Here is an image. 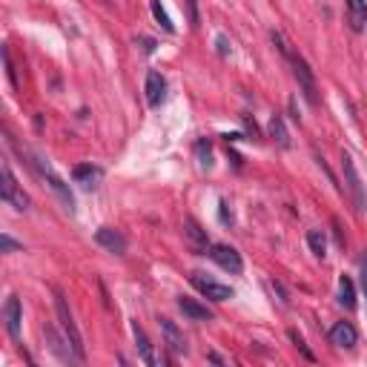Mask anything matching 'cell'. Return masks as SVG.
<instances>
[{
	"label": "cell",
	"mask_w": 367,
	"mask_h": 367,
	"mask_svg": "<svg viewBox=\"0 0 367 367\" xmlns=\"http://www.w3.org/2000/svg\"><path fill=\"white\" fill-rule=\"evenodd\" d=\"M55 313H58V322L63 327L66 341L72 345V353H75L78 361H84V338H81V330H78L75 319H72V310L66 307V299L61 296V290H55Z\"/></svg>",
	"instance_id": "1"
},
{
	"label": "cell",
	"mask_w": 367,
	"mask_h": 367,
	"mask_svg": "<svg viewBox=\"0 0 367 367\" xmlns=\"http://www.w3.org/2000/svg\"><path fill=\"white\" fill-rule=\"evenodd\" d=\"M284 55H287V61L292 63V75H296V81H299L304 97H307L310 104H319V89H315V78H313V69L307 66V61H304L302 55H296V52H290V49H287Z\"/></svg>",
	"instance_id": "2"
},
{
	"label": "cell",
	"mask_w": 367,
	"mask_h": 367,
	"mask_svg": "<svg viewBox=\"0 0 367 367\" xmlns=\"http://www.w3.org/2000/svg\"><path fill=\"white\" fill-rule=\"evenodd\" d=\"M341 166H345V181H348L350 198H353L356 210L364 212V210H367V192H364V184H361V178H359V173H356V164H353V158H350L348 153H341Z\"/></svg>",
	"instance_id": "3"
},
{
	"label": "cell",
	"mask_w": 367,
	"mask_h": 367,
	"mask_svg": "<svg viewBox=\"0 0 367 367\" xmlns=\"http://www.w3.org/2000/svg\"><path fill=\"white\" fill-rule=\"evenodd\" d=\"M207 256L221 267V270H227V273H241L244 270V261H241V253L235 250V247H230V244H210V250H207Z\"/></svg>",
	"instance_id": "4"
},
{
	"label": "cell",
	"mask_w": 367,
	"mask_h": 367,
	"mask_svg": "<svg viewBox=\"0 0 367 367\" xmlns=\"http://www.w3.org/2000/svg\"><path fill=\"white\" fill-rule=\"evenodd\" d=\"M189 281H192V287L201 292V296H207L210 302H230L235 292H233V287H227V284H218V281H212V279H207L204 273H192L189 276Z\"/></svg>",
	"instance_id": "5"
},
{
	"label": "cell",
	"mask_w": 367,
	"mask_h": 367,
	"mask_svg": "<svg viewBox=\"0 0 367 367\" xmlns=\"http://www.w3.org/2000/svg\"><path fill=\"white\" fill-rule=\"evenodd\" d=\"M0 195H3V201L12 204L15 210H20V212L29 210V195L17 187V181H15V175H12V169H9V164H3V189H0Z\"/></svg>",
	"instance_id": "6"
},
{
	"label": "cell",
	"mask_w": 367,
	"mask_h": 367,
	"mask_svg": "<svg viewBox=\"0 0 367 367\" xmlns=\"http://www.w3.org/2000/svg\"><path fill=\"white\" fill-rule=\"evenodd\" d=\"M330 341L336 348H341V350H353L356 341H359V333H356V327L350 322H336L330 327Z\"/></svg>",
	"instance_id": "7"
},
{
	"label": "cell",
	"mask_w": 367,
	"mask_h": 367,
	"mask_svg": "<svg viewBox=\"0 0 367 367\" xmlns=\"http://www.w3.org/2000/svg\"><path fill=\"white\" fill-rule=\"evenodd\" d=\"M95 241L101 244L104 250L115 253V256L127 253V238H124V233H120V230H112V227H101V230L95 233Z\"/></svg>",
	"instance_id": "8"
},
{
	"label": "cell",
	"mask_w": 367,
	"mask_h": 367,
	"mask_svg": "<svg viewBox=\"0 0 367 367\" xmlns=\"http://www.w3.org/2000/svg\"><path fill=\"white\" fill-rule=\"evenodd\" d=\"M40 173H43V178L49 181V187L55 189V195H58V198H61V204H63V207H66L69 212L75 210V198H72V192H69V187H66V184H63V181H61V178H58V175L52 173V169H49V164H43V161H40Z\"/></svg>",
	"instance_id": "9"
},
{
	"label": "cell",
	"mask_w": 367,
	"mask_h": 367,
	"mask_svg": "<svg viewBox=\"0 0 367 367\" xmlns=\"http://www.w3.org/2000/svg\"><path fill=\"white\" fill-rule=\"evenodd\" d=\"M158 325H161V333H164V341L169 345V350H175V353H187V338H184V333L178 330V325L173 322V319H158Z\"/></svg>",
	"instance_id": "10"
},
{
	"label": "cell",
	"mask_w": 367,
	"mask_h": 367,
	"mask_svg": "<svg viewBox=\"0 0 367 367\" xmlns=\"http://www.w3.org/2000/svg\"><path fill=\"white\" fill-rule=\"evenodd\" d=\"M184 235H187V241L192 244V250H210V238H207V230H201V224L195 221L192 215H187L184 218Z\"/></svg>",
	"instance_id": "11"
},
{
	"label": "cell",
	"mask_w": 367,
	"mask_h": 367,
	"mask_svg": "<svg viewBox=\"0 0 367 367\" xmlns=\"http://www.w3.org/2000/svg\"><path fill=\"white\" fill-rule=\"evenodd\" d=\"M164 95H166V81H164L161 72L153 69L150 75H146V104H150V107H161Z\"/></svg>",
	"instance_id": "12"
},
{
	"label": "cell",
	"mask_w": 367,
	"mask_h": 367,
	"mask_svg": "<svg viewBox=\"0 0 367 367\" xmlns=\"http://www.w3.org/2000/svg\"><path fill=\"white\" fill-rule=\"evenodd\" d=\"M3 322H6L9 336H12V338H17V336H20V322H23L17 296H9V299H6V307H3Z\"/></svg>",
	"instance_id": "13"
},
{
	"label": "cell",
	"mask_w": 367,
	"mask_h": 367,
	"mask_svg": "<svg viewBox=\"0 0 367 367\" xmlns=\"http://www.w3.org/2000/svg\"><path fill=\"white\" fill-rule=\"evenodd\" d=\"M101 169L92 166V164H78L75 169H72V178H75V184H81L84 189H92L97 181H101Z\"/></svg>",
	"instance_id": "14"
},
{
	"label": "cell",
	"mask_w": 367,
	"mask_h": 367,
	"mask_svg": "<svg viewBox=\"0 0 367 367\" xmlns=\"http://www.w3.org/2000/svg\"><path fill=\"white\" fill-rule=\"evenodd\" d=\"M178 310L184 313V315H189L192 322H212V313L204 307V304H198V302H192V299H178Z\"/></svg>",
	"instance_id": "15"
},
{
	"label": "cell",
	"mask_w": 367,
	"mask_h": 367,
	"mask_svg": "<svg viewBox=\"0 0 367 367\" xmlns=\"http://www.w3.org/2000/svg\"><path fill=\"white\" fill-rule=\"evenodd\" d=\"M132 336H135V345H138V353L146 364H155V353H153V345H150V338H146V333L138 327V322H132Z\"/></svg>",
	"instance_id": "16"
},
{
	"label": "cell",
	"mask_w": 367,
	"mask_h": 367,
	"mask_svg": "<svg viewBox=\"0 0 367 367\" xmlns=\"http://www.w3.org/2000/svg\"><path fill=\"white\" fill-rule=\"evenodd\" d=\"M338 304L345 310H353L356 307V290H353V281L348 276L338 279Z\"/></svg>",
	"instance_id": "17"
},
{
	"label": "cell",
	"mask_w": 367,
	"mask_h": 367,
	"mask_svg": "<svg viewBox=\"0 0 367 367\" xmlns=\"http://www.w3.org/2000/svg\"><path fill=\"white\" fill-rule=\"evenodd\" d=\"M43 333H46V341H49V348H52V353H58L63 361H72V353H69V348H72V345H66V348H63V338H61L52 327H43Z\"/></svg>",
	"instance_id": "18"
},
{
	"label": "cell",
	"mask_w": 367,
	"mask_h": 367,
	"mask_svg": "<svg viewBox=\"0 0 367 367\" xmlns=\"http://www.w3.org/2000/svg\"><path fill=\"white\" fill-rule=\"evenodd\" d=\"M270 138L279 143V146H290V132H287V127H284V120H281V115H273L270 118Z\"/></svg>",
	"instance_id": "19"
},
{
	"label": "cell",
	"mask_w": 367,
	"mask_h": 367,
	"mask_svg": "<svg viewBox=\"0 0 367 367\" xmlns=\"http://www.w3.org/2000/svg\"><path fill=\"white\" fill-rule=\"evenodd\" d=\"M307 244H310V250H313L315 258H325V253H327V238H325V233L310 230L307 233Z\"/></svg>",
	"instance_id": "20"
},
{
	"label": "cell",
	"mask_w": 367,
	"mask_h": 367,
	"mask_svg": "<svg viewBox=\"0 0 367 367\" xmlns=\"http://www.w3.org/2000/svg\"><path fill=\"white\" fill-rule=\"evenodd\" d=\"M150 9H153V17H155V20L161 23V29H164V32H169V35H173V32H175V23L169 20L166 9L161 6V0H153V6H150Z\"/></svg>",
	"instance_id": "21"
},
{
	"label": "cell",
	"mask_w": 367,
	"mask_h": 367,
	"mask_svg": "<svg viewBox=\"0 0 367 367\" xmlns=\"http://www.w3.org/2000/svg\"><path fill=\"white\" fill-rule=\"evenodd\" d=\"M195 155H198V166L201 169H210L212 166V146H210V141L195 143Z\"/></svg>",
	"instance_id": "22"
},
{
	"label": "cell",
	"mask_w": 367,
	"mask_h": 367,
	"mask_svg": "<svg viewBox=\"0 0 367 367\" xmlns=\"http://www.w3.org/2000/svg\"><path fill=\"white\" fill-rule=\"evenodd\" d=\"M348 3H350V15H353V29H361L364 20H367L364 3H361V0H348Z\"/></svg>",
	"instance_id": "23"
},
{
	"label": "cell",
	"mask_w": 367,
	"mask_h": 367,
	"mask_svg": "<svg viewBox=\"0 0 367 367\" xmlns=\"http://www.w3.org/2000/svg\"><path fill=\"white\" fill-rule=\"evenodd\" d=\"M184 9H187V20L192 29L201 26V15H198V0H184Z\"/></svg>",
	"instance_id": "24"
},
{
	"label": "cell",
	"mask_w": 367,
	"mask_h": 367,
	"mask_svg": "<svg viewBox=\"0 0 367 367\" xmlns=\"http://www.w3.org/2000/svg\"><path fill=\"white\" fill-rule=\"evenodd\" d=\"M3 66H6V78L12 84V89H17V75H15V63H12V55H9V49L3 46Z\"/></svg>",
	"instance_id": "25"
},
{
	"label": "cell",
	"mask_w": 367,
	"mask_h": 367,
	"mask_svg": "<svg viewBox=\"0 0 367 367\" xmlns=\"http://www.w3.org/2000/svg\"><path fill=\"white\" fill-rule=\"evenodd\" d=\"M290 338H292V345H296V348H299V350L304 353V359H310V361H313V353H310V348L304 345V338H302V336H299L296 330H290Z\"/></svg>",
	"instance_id": "26"
},
{
	"label": "cell",
	"mask_w": 367,
	"mask_h": 367,
	"mask_svg": "<svg viewBox=\"0 0 367 367\" xmlns=\"http://www.w3.org/2000/svg\"><path fill=\"white\" fill-rule=\"evenodd\" d=\"M215 46H218V52H221L224 58L230 55V40H227V35H218L215 38Z\"/></svg>",
	"instance_id": "27"
},
{
	"label": "cell",
	"mask_w": 367,
	"mask_h": 367,
	"mask_svg": "<svg viewBox=\"0 0 367 367\" xmlns=\"http://www.w3.org/2000/svg\"><path fill=\"white\" fill-rule=\"evenodd\" d=\"M0 247H3V253H15V250H20V247H17V244H15V241H12L6 233L0 235Z\"/></svg>",
	"instance_id": "28"
},
{
	"label": "cell",
	"mask_w": 367,
	"mask_h": 367,
	"mask_svg": "<svg viewBox=\"0 0 367 367\" xmlns=\"http://www.w3.org/2000/svg\"><path fill=\"white\" fill-rule=\"evenodd\" d=\"M218 207H221V210H218V215H221V221H224V224H233V212L227 210V201H221Z\"/></svg>",
	"instance_id": "29"
},
{
	"label": "cell",
	"mask_w": 367,
	"mask_h": 367,
	"mask_svg": "<svg viewBox=\"0 0 367 367\" xmlns=\"http://www.w3.org/2000/svg\"><path fill=\"white\" fill-rule=\"evenodd\" d=\"M138 43H141L143 52H155V40L153 38H138Z\"/></svg>",
	"instance_id": "30"
},
{
	"label": "cell",
	"mask_w": 367,
	"mask_h": 367,
	"mask_svg": "<svg viewBox=\"0 0 367 367\" xmlns=\"http://www.w3.org/2000/svg\"><path fill=\"white\" fill-rule=\"evenodd\" d=\"M273 290H276V292H279V302H281V304H284V307H287V304H290V299H287V292H284V287H281V284H279V281H273Z\"/></svg>",
	"instance_id": "31"
},
{
	"label": "cell",
	"mask_w": 367,
	"mask_h": 367,
	"mask_svg": "<svg viewBox=\"0 0 367 367\" xmlns=\"http://www.w3.org/2000/svg\"><path fill=\"white\" fill-rule=\"evenodd\" d=\"M361 287H364V292H367V256L361 258Z\"/></svg>",
	"instance_id": "32"
},
{
	"label": "cell",
	"mask_w": 367,
	"mask_h": 367,
	"mask_svg": "<svg viewBox=\"0 0 367 367\" xmlns=\"http://www.w3.org/2000/svg\"><path fill=\"white\" fill-rule=\"evenodd\" d=\"M210 361H215V364H224V359L218 356V353H210Z\"/></svg>",
	"instance_id": "33"
}]
</instances>
